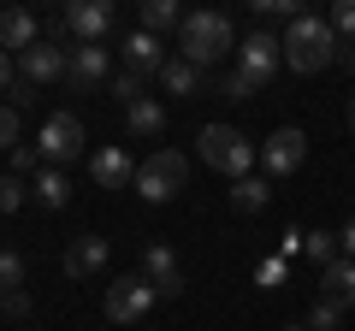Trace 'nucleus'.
<instances>
[{"mask_svg":"<svg viewBox=\"0 0 355 331\" xmlns=\"http://www.w3.org/2000/svg\"><path fill=\"white\" fill-rule=\"evenodd\" d=\"M231 48H237V30H231L225 12H190L184 30H178V60H190L196 71H207L214 60H225Z\"/></svg>","mask_w":355,"mask_h":331,"instance_id":"obj_1","label":"nucleus"},{"mask_svg":"<svg viewBox=\"0 0 355 331\" xmlns=\"http://www.w3.org/2000/svg\"><path fill=\"white\" fill-rule=\"evenodd\" d=\"M338 60V36H331V24L326 18H296L291 30H284V65H291L296 77H314V71H326V65Z\"/></svg>","mask_w":355,"mask_h":331,"instance_id":"obj_2","label":"nucleus"},{"mask_svg":"<svg viewBox=\"0 0 355 331\" xmlns=\"http://www.w3.org/2000/svg\"><path fill=\"white\" fill-rule=\"evenodd\" d=\"M196 142H202V166L225 172L231 184H237V178H249L254 154H261V148H254V142L243 136L237 125H202V136H196Z\"/></svg>","mask_w":355,"mask_h":331,"instance_id":"obj_3","label":"nucleus"},{"mask_svg":"<svg viewBox=\"0 0 355 331\" xmlns=\"http://www.w3.org/2000/svg\"><path fill=\"white\" fill-rule=\"evenodd\" d=\"M184 184H190V160H184L178 148H160V154H148V160L137 166V195H142V202H154V207L172 202Z\"/></svg>","mask_w":355,"mask_h":331,"instance_id":"obj_4","label":"nucleus"},{"mask_svg":"<svg viewBox=\"0 0 355 331\" xmlns=\"http://www.w3.org/2000/svg\"><path fill=\"white\" fill-rule=\"evenodd\" d=\"M154 302H160V296H154V284L142 278V272H125V278H113L107 284V319H113V325H142V319L154 314Z\"/></svg>","mask_w":355,"mask_h":331,"instance_id":"obj_5","label":"nucleus"},{"mask_svg":"<svg viewBox=\"0 0 355 331\" xmlns=\"http://www.w3.org/2000/svg\"><path fill=\"white\" fill-rule=\"evenodd\" d=\"M284 65V36H272V30H249V42H237V71L249 77L254 89H266L272 77H279Z\"/></svg>","mask_w":355,"mask_h":331,"instance_id":"obj_6","label":"nucleus"},{"mask_svg":"<svg viewBox=\"0 0 355 331\" xmlns=\"http://www.w3.org/2000/svg\"><path fill=\"white\" fill-rule=\"evenodd\" d=\"M36 154H42V166H65V160H77V154H83V118H77V113H53L48 125H42Z\"/></svg>","mask_w":355,"mask_h":331,"instance_id":"obj_7","label":"nucleus"},{"mask_svg":"<svg viewBox=\"0 0 355 331\" xmlns=\"http://www.w3.org/2000/svg\"><path fill=\"white\" fill-rule=\"evenodd\" d=\"M60 24L77 36V48H83V42H107L113 36V0H71L60 12Z\"/></svg>","mask_w":355,"mask_h":331,"instance_id":"obj_8","label":"nucleus"},{"mask_svg":"<svg viewBox=\"0 0 355 331\" xmlns=\"http://www.w3.org/2000/svg\"><path fill=\"white\" fill-rule=\"evenodd\" d=\"M302 160H308V136L302 130H272V136L261 142V166L272 172V178H291Z\"/></svg>","mask_w":355,"mask_h":331,"instance_id":"obj_9","label":"nucleus"},{"mask_svg":"<svg viewBox=\"0 0 355 331\" xmlns=\"http://www.w3.org/2000/svg\"><path fill=\"white\" fill-rule=\"evenodd\" d=\"M142 278L154 284L160 302H178V296H184V272H178V255L166 249V242H148V255H142Z\"/></svg>","mask_w":355,"mask_h":331,"instance_id":"obj_10","label":"nucleus"},{"mask_svg":"<svg viewBox=\"0 0 355 331\" xmlns=\"http://www.w3.org/2000/svg\"><path fill=\"white\" fill-rule=\"evenodd\" d=\"M65 77H71V89H83V95L107 89V42H83V48H71Z\"/></svg>","mask_w":355,"mask_h":331,"instance_id":"obj_11","label":"nucleus"},{"mask_svg":"<svg viewBox=\"0 0 355 331\" xmlns=\"http://www.w3.org/2000/svg\"><path fill=\"white\" fill-rule=\"evenodd\" d=\"M65 65H71V53H65L60 42H36L30 53H18V71H24L30 89H36V83H53V77H65Z\"/></svg>","mask_w":355,"mask_h":331,"instance_id":"obj_12","label":"nucleus"},{"mask_svg":"<svg viewBox=\"0 0 355 331\" xmlns=\"http://www.w3.org/2000/svg\"><path fill=\"white\" fill-rule=\"evenodd\" d=\"M107 255H113V242L107 237H77L71 249H65V278H101L107 272Z\"/></svg>","mask_w":355,"mask_h":331,"instance_id":"obj_13","label":"nucleus"},{"mask_svg":"<svg viewBox=\"0 0 355 331\" xmlns=\"http://www.w3.org/2000/svg\"><path fill=\"white\" fill-rule=\"evenodd\" d=\"M125 71H137L142 83H148V77H160L166 71V48H160V36H148V30H137V36H125Z\"/></svg>","mask_w":355,"mask_h":331,"instance_id":"obj_14","label":"nucleus"},{"mask_svg":"<svg viewBox=\"0 0 355 331\" xmlns=\"http://www.w3.org/2000/svg\"><path fill=\"white\" fill-rule=\"evenodd\" d=\"M89 172H95L101 190H125V184H137V166H130L125 148H101L95 160H89Z\"/></svg>","mask_w":355,"mask_h":331,"instance_id":"obj_15","label":"nucleus"},{"mask_svg":"<svg viewBox=\"0 0 355 331\" xmlns=\"http://www.w3.org/2000/svg\"><path fill=\"white\" fill-rule=\"evenodd\" d=\"M36 18H30L24 12V6H6V12H0V53H6V48H12V53H30V48H36Z\"/></svg>","mask_w":355,"mask_h":331,"instance_id":"obj_16","label":"nucleus"},{"mask_svg":"<svg viewBox=\"0 0 355 331\" xmlns=\"http://www.w3.org/2000/svg\"><path fill=\"white\" fill-rule=\"evenodd\" d=\"M320 302L355 307V260H331V267L320 272Z\"/></svg>","mask_w":355,"mask_h":331,"instance_id":"obj_17","label":"nucleus"},{"mask_svg":"<svg viewBox=\"0 0 355 331\" xmlns=\"http://www.w3.org/2000/svg\"><path fill=\"white\" fill-rule=\"evenodd\" d=\"M142 30H148V36H166V30H184V6H178V0H142Z\"/></svg>","mask_w":355,"mask_h":331,"instance_id":"obj_18","label":"nucleus"},{"mask_svg":"<svg viewBox=\"0 0 355 331\" xmlns=\"http://www.w3.org/2000/svg\"><path fill=\"white\" fill-rule=\"evenodd\" d=\"M30 195H36L42 207H53V213H60V207L71 202V178H65L60 166H42V172H36V184H30Z\"/></svg>","mask_w":355,"mask_h":331,"instance_id":"obj_19","label":"nucleus"},{"mask_svg":"<svg viewBox=\"0 0 355 331\" xmlns=\"http://www.w3.org/2000/svg\"><path fill=\"white\" fill-rule=\"evenodd\" d=\"M125 130L130 136H160L166 130V107L154 101V95H142L137 107H125Z\"/></svg>","mask_w":355,"mask_h":331,"instance_id":"obj_20","label":"nucleus"},{"mask_svg":"<svg viewBox=\"0 0 355 331\" xmlns=\"http://www.w3.org/2000/svg\"><path fill=\"white\" fill-rule=\"evenodd\" d=\"M160 83H166V95H202L207 89V71H196L190 60H166Z\"/></svg>","mask_w":355,"mask_h":331,"instance_id":"obj_21","label":"nucleus"},{"mask_svg":"<svg viewBox=\"0 0 355 331\" xmlns=\"http://www.w3.org/2000/svg\"><path fill=\"white\" fill-rule=\"evenodd\" d=\"M302 260H314L320 272H326L331 260H343V242H338V231H308V242H302Z\"/></svg>","mask_w":355,"mask_h":331,"instance_id":"obj_22","label":"nucleus"},{"mask_svg":"<svg viewBox=\"0 0 355 331\" xmlns=\"http://www.w3.org/2000/svg\"><path fill=\"white\" fill-rule=\"evenodd\" d=\"M266 202H272V190H266L261 178H237L231 184V207H237V213H261Z\"/></svg>","mask_w":355,"mask_h":331,"instance_id":"obj_23","label":"nucleus"},{"mask_svg":"<svg viewBox=\"0 0 355 331\" xmlns=\"http://www.w3.org/2000/svg\"><path fill=\"white\" fill-rule=\"evenodd\" d=\"M107 95H113L119 107H137V101H142V77H137V71H119L113 83H107Z\"/></svg>","mask_w":355,"mask_h":331,"instance_id":"obj_24","label":"nucleus"},{"mask_svg":"<svg viewBox=\"0 0 355 331\" xmlns=\"http://www.w3.org/2000/svg\"><path fill=\"white\" fill-rule=\"evenodd\" d=\"M326 24H331L338 42H355V0H338V6L326 12Z\"/></svg>","mask_w":355,"mask_h":331,"instance_id":"obj_25","label":"nucleus"},{"mask_svg":"<svg viewBox=\"0 0 355 331\" xmlns=\"http://www.w3.org/2000/svg\"><path fill=\"white\" fill-rule=\"evenodd\" d=\"M18 142H24V113H18V107H0V148L12 154Z\"/></svg>","mask_w":355,"mask_h":331,"instance_id":"obj_26","label":"nucleus"},{"mask_svg":"<svg viewBox=\"0 0 355 331\" xmlns=\"http://www.w3.org/2000/svg\"><path fill=\"white\" fill-rule=\"evenodd\" d=\"M24 195H30V184L18 178V172H6V178H0V213H18V207H24Z\"/></svg>","mask_w":355,"mask_h":331,"instance_id":"obj_27","label":"nucleus"},{"mask_svg":"<svg viewBox=\"0 0 355 331\" xmlns=\"http://www.w3.org/2000/svg\"><path fill=\"white\" fill-rule=\"evenodd\" d=\"M284 278H291V260H284V255H272V260H261V267H254V284H261V290H279Z\"/></svg>","mask_w":355,"mask_h":331,"instance_id":"obj_28","label":"nucleus"},{"mask_svg":"<svg viewBox=\"0 0 355 331\" xmlns=\"http://www.w3.org/2000/svg\"><path fill=\"white\" fill-rule=\"evenodd\" d=\"M343 325V307L338 302H314L308 307V331H338Z\"/></svg>","mask_w":355,"mask_h":331,"instance_id":"obj_29","label":"nucleus"},{"mask_svg":"<svg viewBox=\"0 0 355 331\" xmlns=\"http://www.w3.org/2000/svg\"><path fill=\"white\" fill-rule=\"evenodd\" d=\"M249 95H254V83H249V77H243V71H231V77H219V101H231V107H243V101H249Z\"/></svg>","mask_w":355,"mask_h":331,"instance_id":"obj_30","label":"nucleus"},{"mask_svg":"<svg viewBox=\"0 0 355 331\" xmlns=\"http://www.w3.org/2000/svg\"><path fill=\"white\" fill-rule=\"evenodd\" d=\"M18 284H24V255L0 249V290H18Z\"/></svg>","mask_w":355,"mask_h":331,"instance_id":"obj_31","label":"nucleus"},{"mask_svg":"<svg viewBox=\"0 0 355 331\" xmlns=\"http://www.w3.org/2000/svg\"><path fill=\"white\" fill-rule=\"evenodd\" d=\"M254 18H302V6H296V0H254Z\"/></svg>","mask_w":355,"mask_h":331,"instance_id":"obj_32","label":"nucleus"},{"mask_svg":"<svg viewBox=\"0 0 355 331\" xmlns=\"http://www.w3.org/2000/svg\"><path fill=\"white\" fill-rule=\"evenodd\" d=\"M12 172H18V178H24V172H42V154L18 142V148H12Z\"/></svg>","mask_w":355,"mask_h":331,"instance_id":"obj_33","label":"nucleus"},{"mask_svg":"<svg viewBox=\"0 0 355 331\" xmlns=\"http://www.w3.org/2000/svg\"><path fill=\"white\" fill-rule=\"evenodd\" d=\"M302 242H308V231H296V225H291V231H284V242H279V255H284V260H296V255H302Z\"/></svg>","mask_w":355,"mask_h":331,"instance_id":"obj_34","label":"nucleus"},{"mask_svg":"<svg viewBox=\"0 0 355 331\" xmlns=\"http://www.w3.org/2000/svg\"><path fill=\"white\" fill-rule=\"evenodd\" d=\"M6 314L24 319V314H30V296H24V290H6Z\"/></svg>","mask_w":355,"mask_h":331,"instance_id":"obj_35","label":"nucleus"},{"mask_svg":"<svg viewBox=\"0 0 355 331\" xmlns=\"http://www.w3.org/2000/svg\"><path fill=\"white\" fill-rule=\"evenodd\" d=\"M338 242H343V260H355V219H349V225L338 231Z\"/></svg>","mask_w":355,"mask_h":331,"instance_id":"obj_36","label":"nucleus"},{"mask_svg":"<svg viewBox=\"0 0 355 331\" xmlns=\"http://www.w3.org/2000/svg\"><path fill=\"white\" fill-rule=\"evenodd\" d=\"M12 89V53H0V95Z\"/></svg>","mask_w":355,"mask_h":331,"instance_id":"obj_37","label":"nucleus"},{"mask_svg":"<svg viewBox=\"0 0 355 331\" xmlns=\"http://www.w3.org/2000/svg\"><path fill=\"white\" fill-rule=\"evenodd\" d=\"M338 60H343V71H355V42H338Z\"/></svg>","mask_w":355,"mask_h":331,"instance_id":"obj_38","label":"nucleus"},{"mask_svg":"<svg viewBox=\"0 0 355 331\" xmlns=\"http://www.w3.org/2000/svg\"><path fill=\"white\" fill-rule=\"evenodd\" d=\"M343 125H349V136H355V95H349V113H343Z\"/></svg>","mask_w":355,"mask_h":331,"instance_id":"obj_39","label":"nucleus"},{"mask_svg":"<svg viewBox=\"0 0 355 331\" xmlns=\"http://www.w3.org/2000/svg\"><path fill=\"white\" fill-rule=\"evenodd\" d=\"M0 314H6V290H0Z\"/></svg>","mask_w":355,"mask_h":331,"instance_id":"obj_40","label":"nucleus"},{"mask_svg":"<svg viewBox=\"0 0 355 331\" xmlns=\"http://www.w3.org/2000/svg\"><path fill=\"white\" fill-rule=\"evenodd\" d=\"M284 331H308V325H284Z\"/></svg>","mask_w":355,"mask_h":331,"instance_id":"obj_41","label":"nucleus"}]
</instances>
